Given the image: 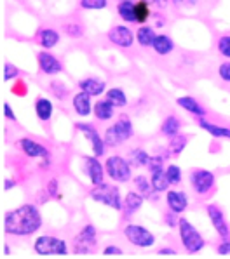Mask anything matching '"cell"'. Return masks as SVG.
Here are the masks:
<instances>
[{"instance_id": "7", "label": "cell", "mask_w": 230, "mask_h": 259, "mask_svg": "<svg viewBox=\"0 0 230 259\" xmlns=\"http://www.w3.org/2000/svg\"><path fill=\"white\" fill-rule=\"evenodd\" d=\"M122 233H124L126 240H128L131 245L138 247V249H152L157 242L156 235L150 232L146 226L138 225V223H128V225L122 228Z\"/></svg>"}, {"instance_id": "15", "label": "cell", "mask_w": 230, "mask_h": 259, "mask_svg": "<svg viewBox=\"0 0 230 259\" xmlns=\"http://www.w3.org/2000/svg\"><path fill=\"white\" fill-rule=\"evenodd\" d=\"M188 195L185 193L183 190H174L169 188L166 191V205H168L169 210L176 214H183L185 210L188 209Z\"/></svg>"}, {"instance_id": "39", "label": "cell", "mask_w": 230, "mask_h": 259, "mask_svg": "<svg viewBox=\"0 0 230 259\" xmlns=\"http://www.w3.org/2000/svg\"><path fill=\"white\" fill-rule=\"evenodd\" d=\"M49 89H51V93H53V96L58 99V101H63V99L68 96V89H66V85H65V83H61V82H56V80L51 82Z\"/></svg>"}, {"instance_id": "8", "label": "cell", "mask_w": 230, "mask_h": 259, "mask_svg": "<svg viewBox=\"0 0 230 259\" xmlns=\"http://www.w3.org/2000/svg\"><path fill=\"white\" fill-rule=\"evenodd\" d=\"M73 254L77 256H87L93 254L98 247V232L94 228V225H86L81 228V232L73 237Z\"/></svg>"}, {"instance_id": "38", "label": "cell", "mask_w": 230, "mask_h": 259, "mask_svg": "<svg viewBox=\"0 0 230 259\" xmlns=\"http://www.w3.org/2000/svg\"><path fill=\"white\" fill-rule=\"evenodd\" d=\"M19 75H21V71L16 65L13 63L7 61L6 65H4V71H2V80L4 82H11V80H18Z\"/></svg>"}, {"instance_id": "50", "label": "cell", "mask_w": 230, "mask_h": 259, "mask_svg": "<svg viewBox=\"0 0 230 259\" xmlns=\"http://www.w3.org/2000/svg\"><path fill=\"white\" fill-rule=\"evenodd\" d=\"M176 249H173V247H161L159 249V256H176Z\"/></svg>"}, {"instance_id": "14", "label": "cell", "mask_w": 230, "mask_h": 259, "mask_svg": "<svg viewBox=\"0 0 230 259\" xmlns=\"http://www.w3.org/2000/svg\"><path fill=\"white\" fill-rule=\"evenodd\" d=\"M100 157L93 155V157H84V172L87 179H89L91 186H96V185H101L105 181V176H106V170H105V165L98 160Z\"/></svg>"}, {"instance_id": "34", "label": "cell", "mask_w": 230, "mask_h": 259, "mask_svg": "<svg viewBox=\"0 0 230 259\" xmlns=\"http://www.w3.org/2000/svg\"><path fill=\"white\" fill-rule=\"evenodd\" d=\"M187 143H188V138L185 134H176L174 138L169 139V153L178 157V155L183 153V150L187 148Z\"/></svg>"}, {"instance_id": "13", "label": "cell", "mask_w": 230, "mask_h": 259, "mask_svg": "<svg viewBox=\"0 0 230 259\" xmlns=\"http://www.w3.org/2000/svg\"><path fill=\"white\" fill-rule=\"evenodd\" d=\"M37 66L41 70V73L47 75V77H54V75L63 71V63L59 61V58L47 49H42L37 54Z\"/></svg>"}, {"instance_id": "5", "label": "cell", "mask_w": 230, "mask_h": 259, "mask_svg": "<svg viewBox=\"0 0 230 259\" xmlns=\"http://www.w3.org/2000/svg\"><path fill=\"white\" fill-rule=\"evenodd\" d=\"M33 252L41 257H49V256L65 257L68 256L70 249L66 240L56 237V235H41L33 242Z\"/></svg>"}, {"instance_id": "17", "label": "cell", "mask_w": 230, "mask_h": 259, "mask_svg": "<svg viewBox=\"0 0 230 259\" xmlns=\"http://www.w3.org/2000/svg\"><path fill=\"white\" fill-rule=\"evenodd\" d=\"M72 108L77 113V117H89L93 113L94 103H93V96L84 93V91H79L72 96Z\"/></svg>"}, {"instance_id": "21", "label": "cell", "mask_w": 230, "mask_h": 259, "mask_svg": "<svg viewBox=\"0 0 230 259\" xmlns=\"http://www.w3.org/2000/svg\"><path fill=\"white\" fill-rule=\"evenodd\" d=\"M115 110H117V106H115L108 98L98 99V101H94L93 115H94V118H96V120L108 122V120H112V118L115 117Z\"/></svg>"}, {"instance_id": "28", "label": "cell", "mask_w": 230, "mask_h": 259, "mask_svg": "<svg viewBox=\"0 0 230 259\" xmlns=\"http://www.w3.org/2000/svg\"><path fill=\"white\" fill-rule=\"evenodd\" d=\"M180 131H181V120L176 117V115H168L161 123V134L168 139H171L176 136V134H180Z\"/></svg>"}, {"instance_id": "41", "label": "cell", "mask_w": 230, "mask_h": 259, "mask_svg": "<svg viewBox=\"0 0 230 259\" xmlns=\"http://www.w3.org/2000/svg\"><path fill=\"white\" fill-rule=\"evenodd\" d=\"M11 93L14 96H18V98H25L26 94H28V85H26V82L23 80V78H18L13 87H11Z\"/></svg>"}, {"instance_id": "25", "label": "cell", "mask_w": 230, "mask_h": 259, "mask_svg": "<svg viewBox=\"0 0 230 259\" xmlns=\"http://www.w3.org/2000/svg\"><path fill=\"white\" fill-rule=\"evenodd\" d=\"M157 37V31L154 26H150L148 23L146 25H140L136 30V44L140 47H143V49H152L154 46V40H156Z\"/></svg>"}, {"instance_id": "16", "label": "cell", "mask_w": 230, "mask_h": 259, "mask_svg": "<svg viewBox=\"0 0 230 259\" xmlns=\"http://www.w3.org/2000/svg\"><path fill=\"white\" fill-rule=\"evenodd\" d=\"M18 145L21 146L23 153L26 155L28 158H51V151L47 146H44L42 143L35 141V139H30V138H21L18 141Z\"/></svg>"}, {"instance_id": "53", "label": "cell", "mask_w": 230, "mask_h": 259, "mask_svg": "<svg viewBox=\"0 0 230 259\" xmlns=\"http://www.w3.org/2000/svg\"><path fill=\"white\" fill-rule=\"evenodd\" d=\"M14 186H16V181H14V179H6V181H4V190H6V191L13 190Z\"/></svg>"}, {"instance_id": "26", "label": "cell", "mask_w": 230, "mask_h": 259, "mask_svg": "<svg viewBox=\"0 0 230 259\" xmlns=\"http://www.w3.org/2000/svg\"><path fill=\"white\" fill-rule=\"evenodd\" d=\"M133 185H134V190H138L145 198H150V200H156L157 198V191L154 190L152 186V181L150 178H146L145 174H138V176L133 178Z\"/></svg>"}, {"instance_id": "12", "label": "cell", "mask_w": 230, "mask_h": 259, "mask_svg": "<svg viewBox=\"0 0 230 259\" xmlns=\"http://www.w3.org/2000/svg\"><path fill=\"white\" fill-rule=\"evenodd\" d=\"M206 214H208L209 223H211V226L215 228L218 237L230 238V226H228L227 219H225L223 210H221L216 204H208L206 205Z\"/></svg>"}, {"instance_id": "29", "label": "cell", "mask_w": 230, "mask_h": 259, "mask_svg": "<svg viewBox=\"0 0 230 259\" xmlns=\"http://www.w3.org/2000/svg\"><path fill=\"white\" fill-rule=\"evenodd\" d=\"M150 181H152L154 190H156L159 195L166 193V191L171 188V183H169L168 176H166V169H159V170L150 172Z\"/></svg>"}, {"instance_id": "48", "label": "cell", "mask_w": 230, "mask_h": 259, "mask_svg": "<svg viewBox=\"0 0 230 259\" xmlns=\"http://www.w3.org/2000/svg\"><path fill=\"white\" fill-rule=\"evenodd\" d=\"M122 254H124V250L119 245H106L103 249V256H122Z\"/></svg>"}, {"instance_id": "46", "label": "cell", "mask_w": 230, "mask_h": 259, "mask_svg": "<svg viewBox=\"0 0 230 259\" xmlns=\"http://www.w3.org/2000/svg\"><path fill=\"white\" fill-rule=\"evenodd\" d=\"M218 256H230V238H221V242L216 245Z\"/></svg>"}, {"instance_id": "51", "label": "cell", "mask_w": 230, "mask_h": 259, "mask_svg": "<svg viewBox=\"0 0 230 259\" xmlns=\"http://www.w3.org/2000/svg\"><path fill=\"white\" fill-rule=\"evenodd\" d=\"M145 2L152 4V6L159 7V9H164V7H166V0H145Z\"/></svg>"}, {"instance_id": "33", "label": "cell", "mask_w": 230, "mask_h": 259, "mask_svg": "<svg viewBox=\"0 0 230 259\" xmlns=\"http://www.w3.org/2000/svg\"><path fill=\"white\" fill-rule=\"evenodd\" d=\"M128 160L131 162V165L136 167V169H143V167L148 165L150 162V155L146 153L143 148H133L129 150V155H128Z\"/></svg>"}, {"instance_id": "10", "label": "cell", "mask_w": 230, "mask_h": 259, "mask_svg": "<svg viewBox=\"0 0 230 259\" xmlns=\"http://www.w3.org/2000/svg\"><path fill=\"white\" fill-rule=\"evenodd\" d=\"M75 131H79V133L84 136L87 141H89V146H91V151H93V155H96V157H105L106 153V143H105V138L100 134V131L96 129V127L93 125V123L89 122H77L75 123Z\"/></svg>"}, {"instance_id": "54", "label": "cell", "mask_w": 230, "mask_h": 259, "mask_svg": "<svg viewBox=\"0 0 230 259\" xmlns=\"http://www.w3.org/2000/svg\"><path fill=\"white\" fill-rule=\"evenodd\" d=\"M166 25V21H164V18H159L157 21H156V28H162Z\"/></svg>"}, {"instance_id": "2", "label": "cell", "mask_w": 230, "mask_h": 259, "mask_svg": "<svg viewBox=\"0 0 230 259\" xmlns=\"http://www.w3.org/2000/svg\"><path fill=\"white\" fill-rule=\"evenodd\" d=\"M119 185V183H117ZM117 185L112 183H105L101 185H96L89 190V198L96 204L106 205L110 209L117 210V212H122V207H124V197L121 193V188Z\"/></svg>"}, {"instance_id": "40", "label": "cell", "mask_w": 230, "mask_h": 259, "mask_svg": "<svg viewBox=\"0 0 230 259\" xmlns=\"http://www.w3.org/2000/svg\"><path fill=\"white\" fill-rule=\"evenodd\" d=\"M216 49L220 56H223L225 59H230V35H221L218 38V44H216Z\"/></svg>"}, {"instance_id": "36", "label": "cell", "mask_w": 230, "mask_h": 259, "mask_svg": "<svg viewBox=\"0 0 230 259\" xmlns=\"http://www.w3.org/2000/svg\"><path fill=\"white\" fill-rule=\"evenodd\" d=\"M63 31H65V35H68L70 38H82L86 33L84 26L81 25V23L77 21H70L66 23L65 26H63Z\"/></svg>"}, {"instance_id": "24", "label": "cell", "mask_w": 230, "mask_h": 259, "mask_svg": "<svg viewBox=\"0 0 230 259\" xmlns=\"http://www.w3.org/2000/svg\"><path fill=\"white\" fill-rule=\"evenodd\" d=\"M197 125L201 127L204 133H208L209 136L216 138V139H230V127H225V125H218V123H213L206 118H197Z\"/></svg>"}, {"instance_id": "4", "label": "cell", "mask_w": 230, "mask_h": 259, "mask_svg": "<svg viewBox=\"0 0 230 259\" xmlns=\"http://www.w3.org/2000/svg\"><path fill=\"white\" fill-rule=\"evenodd\" d=\"M176 230H178V235H180L181 245H183L187 254H199L206 247L204 237H202L199 233V230H197L187 218H180V223H178Z\"/></svg>"}, {"instance_id": "31", "label": "cell", "mask_w": 230, "mask_h": 259, "mask_svg": "<svg viewBox=\"0 0 230 259\" xmlns=\"http://www.w3.org/2000/svg\"><path fill=\"white\" fill-rule=\"evenodd\" d=\"M105 98H108L117 108H126V106L129 105L128 94L124 93L122 87H110V89L105 93Z\"/></svg>"}, {"instance_id": "6", "label": "cell", "mask_w": 230, "mask_h": 259, "mask_svg": "<svg viewBox=\"0 0 230 259\" xmlns=\"http://www.w3.org/2000/svg\"><path fill=\"white\" fill-rule=\"evenodd\" d=\"M105 170L106 178L113 183L119 185H124V183L131 181L133 178V165L128 158L121 157V155H110L105 160Z\"/></svg>"}, {"instance_id": "52", "label": "cell", "mask_w": 230, "mask_h": 259, "mask_svg": "<svg viewBox=\"0 0 230 259\" xmlns=\"http://www.w3.org/2000/svg\"><path fill=\"white\" fill-rule=\"evenodd\" d=\"M39 165H41V169H49V167L53 165V157H51V158H42V162Z\"/></svg>"}, {"instance_id": "23", "label": "cell", "mask_w": 230, "mask_h": 259, "mask_svg": "<svg viewBox=\"0 0 230 259\" xmlns=\"http://www.w3.org/2000/svg\"><path fill=\"white\" fill-rule=\"evenodd\" d=\"M33 110H35V115L41 122H49L53 118V113H54V105L49 98H44V96H39L33 103Z\"/></svg>"}, {"instance_id": "49", "label": "cell", "mask_w": 230, "mask_h": 259, "mask_svg": "<svg viewBox=\"0 0 230 259\" xmlns=\"http://www.w3.org/2000/svg\"><path fill=\"white\" fill-rule=\"evenodd\" d=\"M176 7H194L197 6V0H171Z\"/></svg>"}, {"instance_id": "9", "label": "cell", "mask_w": 230, "mask_h": 259, "mask_svg": "<svg viewBox=\"0 0 230 259\" xmlns=\"http://www.w3.org/2000/svg\"><path fill=\"white\" fill-rule=\"evenodd\" d=\"M188 181L192 186V191L197 197H208L216 185V178L208 169H194L188 174Z\"/></svg>"}, {"instance_id": "44", "label": "cell", "mask_w": 230, "mask_h": 259, "mask_svg": "<svg viewBox=\"0 0 230 259\" xmlns=\"http://www.w3.org/2000/svg\"><path fill=\"white\" fill-rule=\"evenodd\" d=\"M46 195L49 198H58V195H59V181H58L56 178L49 179V183H47V186H46Z\"/></svg>"}, {"instance_id": "45", "label": "cell", "mask_w": 230, "mask_h": 259, "mask_svg": "<svg viewBox=\"0 0 230 259\" xmlns=\"http://www.w3.org/2000/svg\"><path fill=\"white\" fill-rule=\"evenodd\" d=\"M218 78L225 83H230V61H223L218 66Z\"/></svg>"}, {"instance_id": "37", "label": "cell", "mask_w": 230, "mask_h": 259, "mask_svg": "<svg viewBox=\"0 0 230 259\" xmlns=\"http://www.w3.org/2000/svg\"><path fill=\"white\" fill-rule=\"evenodd\" d=\"M79 6L84 11H103L108 7V0H79Z\"/></svg>"}, {"instance_id": "35", "label": "cell", "mask_w": 230, "mask_h": 259, "mask_svg": "<svg viewBox=\"0 0 230 259\" xmlns=\"http://www.w3.org/2000/svg\"><path fill=\"white\" fill-rule=\"evenodd\" d=\"M166 176H168L171 186H178L181 181H183V170H181L180 165L169 164L168 167H166Z\"/></svg>"}, {"instance_id": "47", "label": "cell", "mask_w": 230, "mask_h": 259, "mask_svg": "<svg viewBox=\"0 0 230 259\" xmlns=\"http://www.w3.org/2000/svg\"><path fill=\"white\" fill-rule=\"evenodd\" d=\"M2 113H4V117H6L7 120L16 122V113H14L13 106H11L7 101H4V103H2Z\"/></svg>"}, {"instance_id": "27", "label": "cell", "mask_w": 230, "mask_h": 259, "mask_svg": "<svg viewBox=\"0 0 230 259\" xmlns=\"http://www.w3.org/2000/svg\"><path fill=\"white\" fill-rule=\"evenodd\" d=\"M152 49L157 56H169L174 51V40L168 33H157Z\"/></svg>"}, {"instance_id": "55", "label": "cell", "mask_w": 230, "mask_h": 259, "mask_svg": "<svg viewBox=\"0 0 230 259\" xmlns=\"http://www.w3.org/2000/svg\"><path fill=\"white\" fill-rule=\"evenodd\" d=\"M4 256H11V247L4 245Z\"/></svg>"}, {"instance_id": "18", "label": "cell", "mask_w": 230, "mask_h": 259, "mask_svg": "<svg viewBox=\"0 0 230 259\" xmlns=\"http://www.w3.org/2000/svg\"><path fill=\"white\" fill-rule=\"evenodd\" d=\"M77 85H79V91H84V93L91 94L93 98H100V96H103L108 91L106 82L98 77H86V78H82V80H79Z\"/></svg>"}, {"instance_id": "43", "label": "cell", "mask_w": 230, "mask_h": 259, "mask_svg": "<svg viewBox=\"0 0 230 259\" xmlns=\"http://www.w3.org/2000/svg\"><path fill=\"white\" fill-rule=\"evenodd\" d=\"M180 214H176V212H173V210H169L168 209V212L164 214V218H162V221H164V225L168 226L169 230H174V228H178V223H180Z\"/></svg>"}, {"instance_id": "22", "label": "cell", "mask_w": 230, "mask_h": 259, "mask_svg": "<svg viewBox=\"0 0 230 259\" xmlns=\"http://www.w3.org/2000/svg\"><path fill=\"white\" fill-rule=\"evenodd\" d=\"M37 40L41 44L42 49H54L58 46L59 40H61V33L56 30V28H41L37 33Z\"/></svg>"}, {"instance_id": "42", "label": "cell", "mask_w": 230, "mask_h": 259, "mask_svg": "<svg viewBox=\"0 0 230 259\" xmlns=\"http://www.w3.org/2000/svg\"><path fill=\"white\" fill-rule=\"evenodd\" d=\"M164 162H166V157H162V155H150V162H148V165H146V169H148L150 172L164 169Z\"/></svg>"}, {"instance_id": "3", "label": "cell", "mask_w": 230, "mask_h": 259, "mask_svg": "<svg viewBox=\"0 0 230 259\" xmlns=\"http://www.w3.org/2000/svg\"><path fill=\"white\" fill-rule=\"evenodd\" d=\"M134 136V129H133V122H131L129 115L122 113L119 115V118L115 120L112 125L105 129V143L108 148H117V146L124 145L126 141H129Z\"/></svg>"}, {"instance_id": "11", "label": "cell", "mask_w": 230, "mask_h": 259, "mask_svg": "<svg viewBox=\"0 0 230 259\" xmlns=\"http://www.w3.org/2000/svg\"><path fill=\"white\" fill-rule=\"evenodd\" d=\"M106 38L115 47L121 49H131L136 42V31H133L128 25H115L106 31Z\"/></svg>"}, {"instance_id": "32", "label": "cell", "mask_w": 230, "mask_h": 259, "mask_svg": "<svg viewBox=\"0 0 230 259\" xmlns=\"http://www.w3.org/2000/svg\"><path fill=\"white\" fill-rule=\"evenodd\" d=\"M117 14L124 23H136V19H134V2L133 0H119Z\"/></svg>"}, {"instance_id": "19", "label": "cell", "mask_w": 230, "mask_h": 259, "mask_svg": "<svg viewBox=\"0 0 230 259\" xmlns=\"http://www.w3.org/2000/svg\"><path fill=\"white\" fill-rule=\"evenodd\" d=\"M176 105L181 110L187 111V113L194 115L196 118H206V115H208V111L202 106V103L197 101L194 96H180V98H176Z\"/></svg>"}, {"instance_id": "1", "label": "cell", "mask_w": 230, "mask_h": 259, "mask_svg": "<svg viewBox=\"0 0 230 259\" xmlns=\"http://www.w3.org/2000/svg\"><path fill=\"white\" fill-rule=\"evenodd\" d=\"M2 226L11 237H31L42 228V214L37 205L23 204L4 214Z\"/></svg>"}, {"instance_id": "20", "label": "cell", "mask_w": 230, "mask_h": 259, "mask_svg": "<svg viewBox=\"0 0 230 259\" xmlns=\"http://www.w3.org/2000/svg\"><path fill=\"white\" fill-rule=\"evenodd\" d=\"M145 202V197L138 190H131L124 195V207H122V214L124 218H131L141 209Z\"/></svg>"}, {"instance_id": "30", "label": "cell", "mask_w": 230, "mask_h": 259, "mask_svg": "<svg viewBox=\"0 0 230 259\" xmlns=\"http://www.w3.org/2000/svg\"><path fill=\"white\" fill-rule=\"evenodd\" d=\"M150 18H152V4L145 2V0L134 2V19L138 25H146Z\"/></svg>"}]
</instances>
